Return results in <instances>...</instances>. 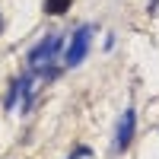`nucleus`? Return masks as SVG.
Segmentation results:
<instances>
[{
	"label": "nucleus",
	"mask_w": 159,
	"mask_h": 159,
	"mask_svg": "<svg viewBox=\"0 0 159 159\" xmlns=\"http://www.w3.org/2000/svg\"><path fill=\"white\" fill-rule=\"evenodd\" d=\"M61 45H64V35H61V32H48L42 42L29 51V70H32V73H48V67H51V64L57 61V54H61Z\"/></svg>",
	"instance_id": "nucleus-1"
},
{
	"label": "nucleus",
	"mask_w": 159,
	"mask_h": 159,
	"mask_svg": "<svg viewBox=\"0 0 159 159\" xmlns=\"http://www.w3.org/2000/svg\"><path fill=\"white\" fill-rule=\"evenodd\" d=\"M89 45H92V25H80L73 32L70 45H67V54H64V64L67 67H80L89 54Z\"/></svg>",
	"instance_id": "nucleus-2"
},
{
	"label": "nucleus",
	"mask_w": 159,
	"mask_h": 159,
	"mask_svg": "<svg viewBox=\"0 0 159 159\" xmlns=\"http://www.w3.org/2000/svg\"><path fill=\"white\" fill-rule=\"evenodd\" d=\"M134 127H137V115L134 108H127L118 121V134H115V150H127L130 140H134Z\"/></svg>",
	"instance_id": "nucleus-3"
},
{
	"label": "nucleus",
	"mask_w": 159,
	"mask_h": 159,
	"mask_svg": "<svg viewBox=\"0 0 159 159\" xmlns=\"http://www.w3.org/2000/svg\"><path fill=\"white\" fill-rule=\"evenodd\" d=\"M45 10L51 16H61L64 10H70V0H45Z\"/></svg>",
	"instance_id": "nucleus-4"
},
{
	"label": "nucleus",
	"mask_w": 159,
	"mask_h": 159,
	"mask_svg": "<svg viewBox=\"0 0 159 159\" xmlns=\"http://www.w3.org/2000/svg\"><path fill=\"white\" fill-rule=\"evenodd\" d=\"M22 96V89H19V80L10 86V96H7V108H16V99Z\"/></svg>",
	"instance_id": "nucleus-5"
},
{
	"label": "nucleus",
	"mask_w": 159,
	"mask_h": 159,
	"mask_svg": "<svg viewBox=\"0 0 159 159\" xmlns=\"http://www.w3.org/2000/svg\"><path fill=\"white\" fill-rule=\"evenodd\" d=\"M80 156H89V150H76V153H73L70 159H80Z\"/></svg>",
	"instance_id": "nucleus-6"
},
{
	"label": "nucleus",
	"mask_w": 159,
	"mask_h": 159,
	"mask_svg": "<svg viewBox=\"0 0 159 159\" xmlns=\"http://www.w3.org/2000/svg\"><path fill=\"white\" fill-rule=\"evenodd\" d=\"M156 3H159V0H150V10H153V7H156Z\"/></svg>",
	"instance_id": "nucleus-7"
},
{
	"label": "nucleus",
	"mask_w": 159,
	"mask_h": 159,
	"mask_svg": "<svg viewBox=\"0 0 159 159\" xmlns=\"http://www.w3.org/2000/svg\"><path fill=\"white\" fill-rule=\"evenodd\" d=\"M0 29H3V19H0Z\"/></svg>",
	"instance_id": "nucleus-8"
}]
</instances>
